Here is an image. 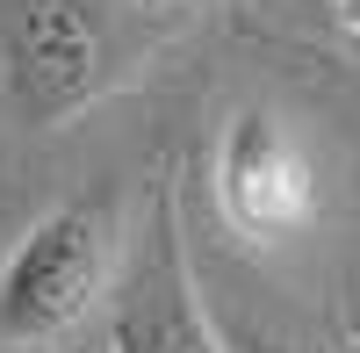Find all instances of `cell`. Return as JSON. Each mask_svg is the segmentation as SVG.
<instances>
[{"mask_svg":"<svg viewBox=\"0 0 360 353\" xmlns=\"http://www.w3.org/2000/svg\"><path fill=\"white\" fill-rule=\"evenodd\" d=\"M108 353H224L217 332H209V317H202L188 252H180L173 202L159 210L152 245H144V259L130 267V288H123V303H115Z\"/></svg>","mask_w":360,"mask_h":353,"instance_id":"cell-4","label":"cell"},{"mask_svg":"<svg viewBox=\"0 0 360 353\" xmlns=\"http://www.w3.org/2000/svg\"><path fill=\"white\" fill-rule=\"evenodd\" d=\"M152 8H180V0H152Z\"/></svg>","mask_w":360,"mask_h":353,"instance_id":"cell-6","label":"cell"},{"mask_svg":"<svg viewBox=\"0 0 360 353\" xmlns=\"http://www.w3.org/2000/svg\"><path fill=\"white\" fill-rule=\"evenodd\" d=\"M324 8H332L339 29H353V37H360V0H324Z\"/></svg>","mask_w":360,"mask_h":353,"instance_id":"cell-5","label":"cell"},{"mask_svg":"<svg viewBox=\"0 0 360 353\" xmlns=\"http://www.w3.org/2000/svg\"><path fill=\"white\" fill-rule=\"evenodd\" d=\"M115 252H123V195L115 188H86L44 210L0 267V346L37 353L79 332L115 281Z\"/></svg>","mask_w":360,"mask_h":353,"instance_id":"cell-1","label":"cell"},{"mask_svg":"<svg viewBox=\"0 0 360 353\" xmlns=\"http://www.w3.org/2000/svg\"><path fill=\"white\" fill-rule=\"evenodd\" d=\"M0 79L22 123H65L108 86V37L86 0H8L0 15Z\"/></svg>","mask_w":360,"mask_h":353,"instance_id":"cell-2","label":"cell"},{"mask_svg":"<svg viewBox=\"0 0 360 353\" xmlns=\"http://www.w3.org/2000/svg\"><path fill=\"white\" fill-rule=\"evenodd\" d=\"M217 202L238 238L281 245L317 217V181L295 137L274 108H238L217 144Z\"/></svg>","mask_w":360,"mask_h":353,"instance_id":"cell-3","label":"cell"}]
</instances>
